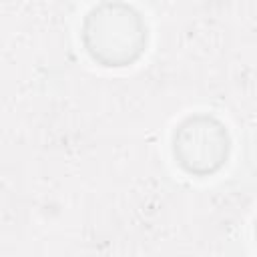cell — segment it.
Wrapping results in <instances>:
<instances>
[{"label":"cell","mask_w":257,"mask_h":257,"mask_svg":"<svg viewBox=\"0 0 257 257\" xmlns=\"http://www.w3.org/2000/svg\"><path fill=\"white\" fill-rule=\"evenodd\" d=\"M231 139L227 126L209 114L187 116L173 133V157L189 175H211L229 157Z\"/></svg>","instance_id":"obj_2"},{"label":"cell","mask_w":257,"mask_h":257,"mask_svg":"<svg viewBox=\"0 0 257 257\" xmlns=\"http://www.w3.org/2000/svg\"><path fill=\"white\" fill-rule=\"evenodd\" d=\"M82 42L92 60L102 66H128L145 50L147 24L133 6L104 2L88 10Z\"/></svg>","instance_id":"obj_1"},{"label":"cell","mask_w":257,"mask_h":257,"mask_svg":"<svg viewBox=\"0 0 257 257\" xmlns=\"http://www.w3.org/2000/svg\"><path fill=\"white\" fill-rule=\"evenodd\" d=\"M255 237H257V221H255Z\"/></svg>","instance_id":"obj_3"}]
</instances>
